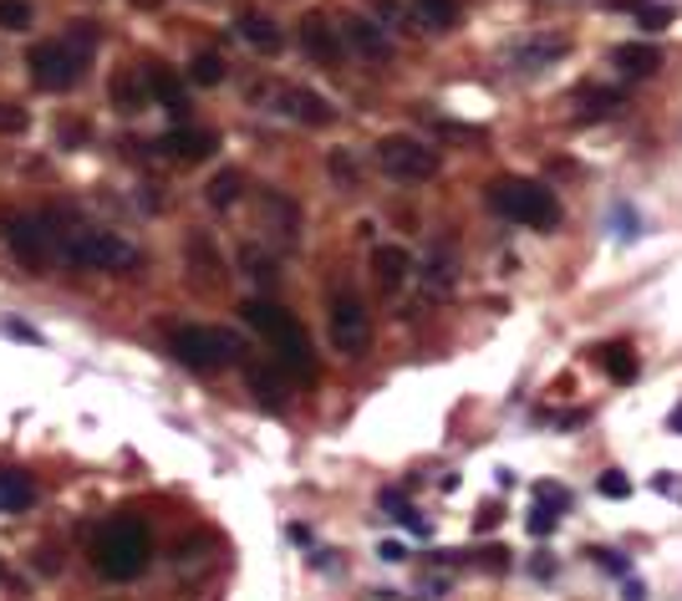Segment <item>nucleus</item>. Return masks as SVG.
I'll use <instances>...</instances> for the list:
<instances>
[{"mask_svg": "<svg viewBox=\"0 0 682 601\" xmlns=\"http://www.w3.org/2000/svg\"><path fill=\"white\" fill-rule=\"evenodd\" d=\"M601 495H606V500H627V495H631V484H627V474H621V469L601 474Z\"/></svg>", "mask_w": 682, "mask_h": 601, "instance_id": "nucleus-32", "label": "nucleus"}, {"mask_svg": "<svg viewBox=\"0 0 682 601\" xmlns=\"http://www.w3.org/2000/svg\"><path fill=\"white\" fill-rule=\"evenodd\" d=\"M26 112H21V107H15V103H0V133H6V138H15V133H26Z\"/></svg>", "mask_w": 682, "mask_h": 601, "instance_id": "nucleus-30", "label": "nucleus"}, {"mask_svg": "<svg viewBox=\"0 0 682 601\" xmlns=\"http://www.w3.org/2000/svg\"><path fill=\"white\" fill-rule=\"evenodd\" d=\"M596 357H601V367H606V377H611V383H631V377H637V357H631V352L621 347V342L601 347Z\"/></svg>", "mask_w": 682, "mask_h": 601, "instance_id": "nucleus-24", "label": "nucleus"}, {"mask_svg": "<svg viewBox=\"0 0 682 601\" xmlns=\"http://www.w3.org/2000/svg\"><path fill=\"white\" fill-rule=\"evenodd\" d=\"M31 26V0H0V31H26Z\"/></svg>", "mask_w": 682, "mask_h": 601, "instance_id": "nucleus-29", "label": "nucleus"}, {"mask_svg": "<svg viewBox=\"0 0 682 601\" xmlns=\"http://www.w3.org/2000/svg\"><path fill=\"white\" fill-rule=\"evenodd\" d=\"M540 500H545V505H555V509L571 505V495H565V490H555V484H540Z\"/></svg>", "mask_w": 682, "mask_h": 601, "instance_id": "nucleus-33", "label": "nucleus"}, {"mask_svg": "<svg viewBox=\"0 0 682 601\" xmlns=\"http://www.w3.org/2000/svg\"><path fill=\"white\" fill-rule=\"evenodd\" d=\"M239 36L255 46L260 56H276L280 46H286V36H280V26L270 21V15H260V11H245L239 15Z\"/></svg>", "mask_w": 682, "mask_h": 601, "instance_id": "nucleus-16", "label": "nucleus"}, {"mask_svg": "<svg viewBox=\"0 0 682 601\" xmlns=\"http://www.w3.org/2000/svg\"><path fill=\"white\" fill-rule=\"evenodd\" d=\"M377 163H382V174L403 179V184H423V179L438 174V148L418 143V138H407V133H393L377 143Z\"/></svg>", "mask_w": 682, "mask_h": 601, "instance_id": "nucleus-7", "label": "nucleus"}, {"mask_svg": "<svg viewBox=\"0 0 682 601\" xmlns=\"http://www.w3.org/2000/svg\"><path fill=\"white\" fill-rule=\"evenodd\" d=\"M36 500V484L21 469H0V509H26Z\"/></svg>", "mask_w": 682, "mask_h": 601, "instance_id": "nucleus-21", "label": "nucleus"}, {"mask_svg": "<svg viewBox=\"0 0 682 601\" xmlns=\"http://www.w3.org/2000/svg\"><path fill=\"white\" fill-rule=\"evenodd\" d=\"M617 225H621V235H627V240L637 235V225H631V214H627V210H617Z\"/></svg>", "mask_w": 682, "mask_h": 601, "instance_id": "nucleus-37", "label": "nucleus"}, {"mask_svg": "<svg viewBox=\"0 0 682 601\" xmlns=\"http://www.w3.org/2000/svg\"><path fill=\"white\" fill-rule=\"evenodd\" d=\"M627 77H652L657 67H662V52L657 46H647V41H627V46H617V56H611Z\"/></svg>", "mask_w": 682, "mask_h": 601, "instance_id": "nucleus-19", "label": "nucleus"}, {"mask_svg": "<svg viewBox=\"0 0 682 601\" xmlns=\"http://www.w3.org/2000/svg\"><path fill=\"white\" fill-rule=\"evenodd\" d=\"M341 26H331L327 15H301V46L316 56V62H327V67H337L341 62V36H337Z\"/></svg>", "mask_w": 682, "mask_h": 601, "instance_id": "nucleus-14", "label": "nucleus"}, {"mask_svg": "<svg viewBox=\"0 0 682 601\" xmlns=\"http://www.w3.org/2000/svg\"><path fill=\"white\" fill-rule=\"evenodd\" d=\"M31 67V82H36L41 93H72L82 82V67H87V56L72 46V41H41V46H31L26 56Z\"/></svg>", "mask_w": 682, "mask_h": 601, "instance_id": "nucleus-6", "label": "nucleus"}, {"mask_svg": "<svg viewBox=\"0 0 682 601\" xmlns=\"http://www.w3.org/2000/svg\"><path fill=\"white\" fill-rule=\"evenodd\" d=\"M148 82H153V97L163 107H169L173 118H189V93H184V82L173 77L169 67H158V62H148Z\"/></svg>", "mask_w": 682, "mask_h": 601, "instance_id": "nucleus-18", "label": "nucleus"}, {"mask_svg": "<svg viewBox=\"0 0 682 601\" xmlns=\"http://www.w3.org/2000/svg\"><path fill=\"white\" fill-rule=\"evenodd\" d=\"M407 270H413V260H407L403 245H382V250L372 255V276H377L382 291H397V286L407 281Z\"/></svg>", "mask_w": 682, "mask_h": 601, "instance_id": "nucleus-17", "label": "nucleus"}, {"mask_svg": "<svg viewBox=\"0 0 682 601\" xmlns=\"http://www.w3.org/2000/svg\"><path fill=\"white\" fill-rule=\"evenodd\" d=\"M341 41H352V52L367 56L372 67L393 62V36H387L377 21H367V15H341Z\"/></svg>", "mask_w": 682, "mask_h": 601, "instance_id": "nucleus-12", "label": "nucleus"}, {"mask_svg": "<svg viewBox=\"0 0 682 601\" xmlns=\"http://www.w3.org/2000/svg\"><path fill=\"white\" fill-rule=\"evenodd\" d=\"M249 393H255V403H265V408H286V383H280L276 367H255V373H249Z\"/></svg>", "mask_w": 682, "mask_h": 601, "instance_id": "nucleus-22", "label": "nucleus"}, {"mask_svg": "<svg viewBox=\"0 0 682 601\" xmlns=\"http://www.w3.org/2000/svg\"><path fill=\"white\" fill-rule=\"evenodd\" d=\"M331 342H337V352H347V357H362L372 342V321L352 291L331 296Z\"/></svg>", "mask_w": 682, "mask_h": 601, "instance_id": "nucleus-9", "label": "nucleus"}, {"mask_svg": "<svg viewBox=\"0 0 682 601\" xmlns=\"http://www.w3.org/2000/svg\"><path fill=\"white\" fill-rule=\"evenodd\" d=\"M56 250L82 270H132L138 266V250H132L128 240H118L113 229H87V225L62 229V235H56Z\"/></svg>", "mask_w": 682, "mask_h": 601, "instance_id": "nucleus-5", "label": "nucleus"}, {"mask_svg": "<svg viewBox=\"0 0 682 601\" xmlns=\"http://www.w3.org/2000/svg\"><path fill=\"white\" fill-rule=\"evenodd\" d=\"M148 103H153V82H148V72L143 77H138V67L113 72V107H118V112H143Z\"/></svg>", "mask_w": 682, "mask_h": 601, "instance_id": "nucleus-15", "label": "nucleus"}, {"mask_svg": "<svg viewBox=\"0 0 682 601\" xmlns=\"http://www.w3.org/2000/svg\"><path fill=\"white\" fill-rule=\"evenodd\" d=\"M132 6H138V11H158V6H163V0H132Z\"/></svg>", "mask_w": 682, "mask_h": 601, "instance_id": "nucleus-38", "label": "nucleus"}, {"mask_svg": "<svg viewBox=\"0 0 682 601\" xmlns=\"http://www.w3.org/2000/svg\"><path fill=\"white\" fill-rule=\"evenodd\" d=\"M565 52H571V36H561V31H535V36H520L510 46V67L514 72H545V67H555Z\"/></svg>", "mask_w": 682, "mask_h": 601, "instance_id": "nucleus-11", "label": "nucleus"}, {"mask_svg": "<svg viewBox=\"0 0 682 601\" xmlns=\"http://www.w3.org/2000/svg\"><path fill=\"white\" fill-rule=\"evenodd\" d=\"M169 352L194 373H220V367H235L245 357V342L224 326H179L169 336Z\"/></svg>", "mask_w": 682, "mask_h": 601, "instance_id": "nucleus-4", "label": "nucleus"}, {"mask_svg": "<svg viewBox=\"0 0 682 601\" xmlns=\"http://www.w3.org/2000/svg\"><path fill=\"white\" fill-rule=\"evenodd\" d=\"M489 204H494L504 219L530 229H555L561 225V204H555V189L535 184V179H494L489 184Z\"/></svg>", "mask_w": 682, "mask_h": 601, "instance_id": "nucleus-3", "label": "nucleus"}, {"mask_svg": "<svg viewBox=\"0 0 682 601\" xmlns=\"http://www.w3.org/2000/svg\"><path fill=\"white\" fill-rule=\"evenodd\" d=\"M148 556H153V535H148V525L138 520V515H113L93 540V561L107 581H132V576H143Z\"/></svg>", "mask_w": 682, "mask_h": 601, "instance_id": "nucleus-2", "label": "nucleus"}, {"mask_svg": "<svg viewBox=\"0 0 682 601\" xmlns=\"http://www.w3.org/2000/svg\"><path fill=\"white\" fill-rule=\"evenodd\" d=\"M403 556H407V550L397 546V540H387V546H382V561H403Z\"/></svg>", "mask_w": 682, "mask_h": 601, "instance_id": "nucleus-36", "label": "nucleus"}, {"mask_svg": "<svg viewBox=\"0 0 682 601\" xmlns=\"http://www.w3.org/2000/svg\"><path fill=\"white\" fill-rule=\"evenodd\" d=\"M224 72H230V62H224L220 52H199L194 67H189V77H194L199 87H214V82H224Z\"/></svg>", "mask_w": 682, "mask_h": 601, "instance_id": "nucleus-27", "label": "nucleus"}, {"mask_svg": "<svg viewBox=\"0 0 682 601\" xmlns=\"http://www.w3.org/2000/svg\"><path fill=\"white\" fill-rule=\"evenodd\" d=\"M617 107H621L617 87H586V93H580V118H611Z\"/></svg>", "mask_w": 682, "mask_h": 601, "instance_id": "nucleus-25", "label": "nucleus"}, {"mask_svg": "<svg viewBox=\"0 0 682 601\" xmlns=\"http://www.w3.org/2000/svg\"><path fill=\"white\" fill-rule=\"evenodd\" d=\"M239 316L255 326V332L276 347V362L286 367V373L306 377L311 383L316 377V352H311V336H306V326L296 316H290L286 307H276V301H245L239 307Z\"/></svg>", "mask_w": 682, "mask_h": 601, "instance_id": "nucleus-1", "label": "nucleus"}, {"mask_svg": "<svg viewBox=\"0 0 682 601\" xmlns=\"http://www.w3.org/2000/svg\"><path fill=\"white\" fill-rule=\"evenodd\" d=\"M0 229H6V245L15 250V260H26V266H46V260H52L56 229H46V219L11 214V219H0Z\"/></svg>", "mask_w": 682, "mask_h": 601, "instance_id": "nucleus-10", "label": "nucleus"}, {"mask_svg": "<svg viewBox=\"0 0 682 601\" xmlns=\"http://www.w3.org/2000/svg\"><path fill=\"white\" fill-rule=\"evenodd\" d=\"M239 184H245V179H239V169H224V174H214V179H210L204 200L220 204V210H224V204H235V200H239Z\"/></svg>", "mask_w": 682, "mask_h": 601, "instance_id": "nucleus-26", "label": "nucleus"}, {"mask_svg": "<svg viewBox=\"0 0 682 601\" xmlns=\"http://www.w3.org/2000/svg\"><path fill=\"white\" fill-rule=\"evenodd\" d=\"M611 11H627L631 21H642L647 31L672 26V11H668V6H652V0H611Z\"/></svg>", "mask_w": 682, "mask_h": 601, "instance_id": "nucleus-23", "label": "nucleus"}, {"mask_svg": "<svg viewBox=\"0 0 682 601\" xmlns=\"http://www.w3.org/2000/svg\"><path fill=\"white\" fill-rule=\"evenodd\" d=\"M555 520H561V515H555V509L545 505V500H540V505L530 509V535H551V530H555Z\"/></svg>", "mask_w": 682, "mask_h": 601, "instance_id": "nucleus-31", "label": "nucleus"}, {"mask_svg": "<svg viewBox=\"0 0 682 601\" xmlns=\"http://www.w3.org/2000/svg\"><path fill=\"white\" fill-rule=\"evenodd\" d=\"M657 490H662V495H678V500H682V480H668V474H662V480H657Z\"/></svg>", "mask_w": 682, "mask_h": 601, "instance_id": "nucleus-35", "label": "nucleus"}, {"mask_svg": "<svg viewBox=\"0 0 682 601\" xmlns=\"http://www.w3.org/2000/svg\"><path fill=\"white\" fill-rule=\"evenodd\" d=\"M423 281H428V291H438V296L454 286V260H448V250L428 255V270H423Z\"/></svg>", "mask_w": 682, "mask_h": 601, "instance_id": "nucleus-28", "label": "nucleus"}, {"mask_svg": "<svg viewBox=\"0 0 682 601\" xmlns=\"http://www.w3.org/2000/svg\"><path fill=\"white\" fill-rule=\"evenodd\" d=\"M153 148L169 163H204L220 143H214V133H204V128H173V133H163Z\"/></svg>", "mask_w": 682, "mask_h": 601, "instance_id": "nucleus-13", "label": "nucleus"}, {"mask_svg": "<svg viewBox=\"0 0 682 601\" xmlns=\"http://www.w3.org/2000/svg\"><path fill=\"white\" fill-rule=\"evenodd\" d=\"M596 561H601L606 571H617V576L627 571V566H621V556H617V550H596Z\"/></svg>", "mask_w": 682, "mask_h": 601, "instance_id": "nucleus-34", "label": "nucleus"}, {"mask_svg": "<svg viewBox=\"0 0 682 601\" xmlns=\"http://www.w3.org/2000/svg\"><path fill=\"white\" fill-rule=\"evenodd\" d=\"M413 11H418V26H428V31L459 26V0H413Z\"/></svg>", "mask_w": 682, "mask_h": 601, "instance_id": "nucleus-20", "label": "nucleus"}, {"mask_svg": "<svg viewBox=\"0 0 682 601\" xmlns=\"http://www.w3.org/2000/svg\"><path fill=\"white\" fill-rule=\"evenodd\" d=\"M255 103H270L276 112H286L290 122H306V128H327L337 112H331V103L321 93H311V87H286V82H265V87H255Z\"/></svg>", "mask_w": 682, "mask_h": 601, "instance_id": "nucleus-8", "label": "nucleus"}, {"mask_svg": "<svg viewBox=\"0 0 682 601\" xmlns=\"http://www.w3.org/2000/svg\"><path fill=\"white\" fill-rule=\"evenodd\" d=\"M672 428H678V433H682V408H678V414H672Z\"/></svg>", "mask_w": 682, "mask_h": 601, "instance_id": "nucleus-39", "label": "nucleus"}]
</instances>
